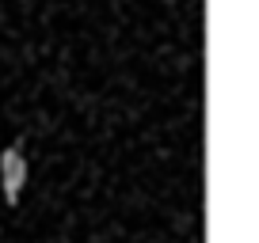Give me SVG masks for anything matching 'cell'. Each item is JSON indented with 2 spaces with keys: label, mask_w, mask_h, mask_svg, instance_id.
Returning <instances> with one entry per match:
<instances>
[{
  "label": "cell",
  "mask_w": 259,
  "mask_h": 243,
  "mask_svg": "<svg viewBox=\"0 0 259 243\" xmlns=\"http://www.w3.org/2000/svg\"><path fill=\"white\" fill-rule=\"evenodd\" d=\"M0 175H4V202L16 205L19 190H23V175H27V163H23V156H19L16 148H8V152L0 156Z\"/></svg>",
  "instance_id": "cell-1"
}]
</instances>
